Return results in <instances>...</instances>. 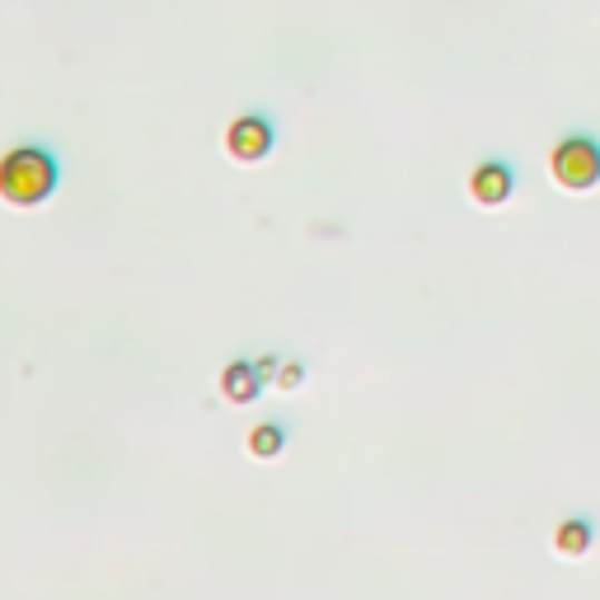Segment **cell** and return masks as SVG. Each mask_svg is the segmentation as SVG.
<instances>
[{
	"instance_id": "ba28073f",
	"label": "cell",
	"mask_w": 600,
	"mask_h": 600,
	"mask_svg": "<svg viewBox=\"0 0 600 600\" xmlns=\"http://www.w3.org/2000/svg\"><path fill=\"white\" fill-rule=\"evenodd\" d=\"M301 381H305V366L301 362H282L277 375H273V385H282V390H301Z\"/></svg>"
},
{
	"instance_id": "7a4b0ae2",
	"label": "cell",
	"mask_w": 600,
	"mask_h": 600,
	"mask_svg": "<svg viewBox=\"0 0 600 600\" xmlns=\"http://www.w3.org/2000/svg\"><path fill=\"white\" fill-rule=\"evenodd\" d=\"M549 174L563 193H591L600 184V137L591 131H568L549 150Z\"/></svg>"
},
{
	"instance_id": "5b68a950",
	"label": "cell",
	"mask_w": 600,
	"mask_h": 600,
	"mask_svg": "<svg viewBox=\"0 0 600 600\" xmlns=\"http://www.w3.org/2000/svg\"><path fill=\"white\" fill-rule=\"evenodd\" d=\"M258 390H263L258 362H226V371H220V394H226L230 404H254Z\"/></svg>"
},
{
	"instance_id": "6da1fadb",
	"label": "cell",
	"mask_w": 600,
	"mask_h": 600,
	"mask_svg": "<svg viewBox=\"0 0 600 600\" xmlns=\"http://www.w3.org/2000/svg\"><path fill=\"white\" fill-rule=\"evenodd\" d=\"M61 184V160L48 141H14L0 150V197L10 207H42Z\"/></svg>"
},
{
	"instance_id": "3957f363",
	"label": "cell",
	"mask_w": 600,
	"mask_h": 600,
	"mask_svg": "<svg viewBox=\"0 0 600 600\" xmlns=\"http://www.w3.org/2000/svg\"><path fill=\"white\" fill-rule=\"evenodd\" d=\"M273 146H277V122L263 114V108H254V114H239L226 127V150H230V160H239V165L268 160Z\"/></svg>"
},
{
	"instance_id": "277c9868",
	"label": "cell",
	"mask_w": 600,
	"mask_h": 600,
	"mask_svg": "<svg viewBox=\"0 0 600 600\" xmlns=\"http://www.w3.org/2000/svg\"><path fill=\"white\" fill-rule=\"evenodd\" d=\"M511 193H517V165L488 155V160H479L470 169V197L479 207H502V203H511Z\"/></svg>"
},
{
	"instance_id": "52a82bcc",
	"label": "cell",
	"mask_w": 600,
	"mask_h": 600,
	"mask_svg": "<svg viewBox=\"0 0 600 600\" xmlns=\"http://www.w3.org/2000/svg\"><path fill=\"white\" fill-rule=\"evenodd\" d=\"M244 446H249V455H254V460H277V455H282V446H286V427H282V422H258V427L249 432V441H244Z\"/></svg>"
},
{
	"instance_id": "8992f818",
	"label": "cell",
	"mask_w": 600,
	"mask_h": 600,
	"mask_svg": "<svg viewBox=\"0 0 600 600\" xmlns=\"http://www.w3.org/2000/svg\"><path fill=\"white\" fill-rule=\"evenodd\" d=\"M587 549H591V521L568 517L553 525V553L559 559H587Z\"/></svg>"
}]
</instances>
